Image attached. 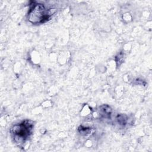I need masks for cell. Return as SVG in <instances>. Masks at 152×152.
<instances>
[{
	"label": "cell",
	"mask_w": 152,
	"mask_h": 152,
	"mask_svg": "<svg viewBox=\"0 0 152 152\" xmlns=\"http://www.w3.org/2000/svg\"><path fill=\"white\" fill-rule=\"evenodd\" d=\"M49 18L46 9L42 5L37 4L30 10L29 13V20L33 23H42Z\"/></svg>",
	"instance_id": "cell-1"
},
{
	"label": "cell",
	"mask_w": 152,
	"mask_h": 152,
	"mask_svg": "<svg viewBox=\"0 0 152 152\" xmlns=\"http://www.w3.org/2000/svg\"><path fill=\"white\" fill-rule=\"evenodd\" d=\"M31 129V125L28 122H23L19 125L15 126L12 129V134L14 135V138L20 140H24L28 136L30 129Z\"/></svg>",
	"instance_id": "cell-2"
}]
</instances>
